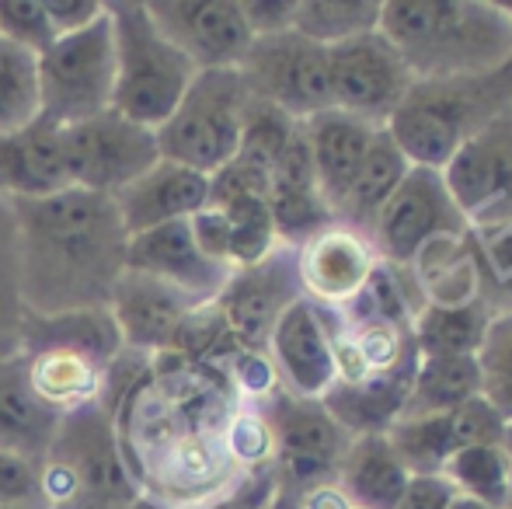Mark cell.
Returning a JSON list of instances; mask_svg holds the SVG:
<instances>
[{"label": "cell", "mask_w": 512, "mask_h": 509, "mask_svg": "<svg viewBox=\"0 0 512 509\" xmlns=\"http://www.w3.org/2000/svg\"><path fill=\"white\" fill-rule=\"evenodd\" d=\"M297 509H352V503H349V496L342 492V485L324 482V485H314V489L300 492Z\"/></svg>", "instance_id": "45"}, {"label": "cell", "mask_w": 512, "mask_h": 509, "mask_svg": "<svg viewBox=\"0 0 512 509\" xmlns=\"http://www.w3.org/2000/svg\"><path fill=\"white\" fill-rule=\"evenodd\" d=\"M276 475L272 468H262V471H248L241 475L227 492L220 496L206 499V503H196V506H185V509H265L276 496Z\"/></svg>", "instance_id": "40"}, {"label": "cell", "mask_w": 512, "mask_h": 509, "mask_svg": "<svg viewBox=\"0 0 512 509\" xmlns=\"http://www.w3.org/2000/svg\"><path fill=\"white\" fill-rule=\"evenodd\" d=\"M408 468L398 461L384 433L356 436L338 468V485L359 509H394L408 489Z\"/></svg>", "instance_id": "26"}, {"label": "cell", "mask_w": 512, "mask_h": 509, "mask_svg": "<svg viewBox=\"0 0 512 509\" xmlns=\"http://www.w3.org/2000/svg\"><path fill=\"white\" fill-rule=\"evenodd\" d=\"M248 109L251 91L241 70H199L171 119L157 129V150L164 161L213 178L241 147Z\"/></svg>", "instance_id": "6"}, {"label": "cell", "mask_w": 512, "mask_h": 509, "mask_svg": "<svg viewBox=\"0 0 512 509\" xmlns=\"http://www.w3.org/2000/svg\"><path fill=\"white\" fill-rule=\"evenodd\" d=\"M495 311L485 300L471 304H422L411 318V342L422 360L436 356H478Z\"/></svg>", "instance_id": "29"}, {"label": "cell", "mask_w": 512, "mask_h": 509, "mask_svg": "<svg viewBox=\"0 0 512 509\" xmlns=\"http://www.w3.org/2000/svg\"><path fill=\"white\" fill-rule=\"evenodd\" d=\"M28 349H67V353H77L108 370L119 360L122 339L108 307L67 314H28L21 353H28Z\"/></svg>", "instance_id": "25"}, {"label": "cell", "mask_w": 512, "mask_h": 509, "mask_svg": "<svg viewBox=\"0 0 512 509\" xmlns=\"http://www.w3.org/2000/svg\"><path fill=\"white\" fill-rule=\"evenodd\" d=\"M467 231H471V224L453 203L443 171L411 164V171L401 178L394 196L387 199L373 227L366 231V241L384 265L411 269V262L425 245L439 238H464Z\"/></svg>", "instance_id": "9"}, {"label": "cell", "mask_w": 512, "mask_h": 509, "mask_svg": "<svg viewBox=\"0 0 512 509\" xmlns=\"http://www.w3.org/2000/svg\"><path fill=\"white\" fill-rule=\"evenodd\" d=\"M380 7L384 0H300L293 32L324 49H335L349 39L377 32Z\"/></svg>", "instance_id": "33"}, {"label": "cell", "mask_w": 512, "mask_h": 509, "mask_svg": "<svg viewBox=\"0 0 512 509\" xmlns=\"http://www.w3.org/2000/svg\"><path fill=\"white\" fill-rule=\"evenodd\" d=\"M502 450H506L512 461V422H506V429H502Z\"/></svg>", "instance_id": "49"}, {"label": "cell", "mask_w": 512, "mask_h": 509, "mask_svg": "<svg viewBox=\"0 0 512 509\" xmlns=\"http://www.w3.org/2000/svg\"><path fill=\"white\" fill-rule=\"evenodd\" d=\"M453 496L457 489L443 475H411L394 509H450Z\"/></svg>", "instance_id": "43"}, {"label": "cell", "mask_w": 512, "mask_h": 509, "mask_svg": "<svg viewBox=\"0 0 512 509\" xmlns=\"http://www.w3.org/2000/svg\"><path fill=\"white\" fill-rule=\"evenodd\" d=\"M506 509H512V503H509V506H506Z\"/></svg>", "instance_id": "51"}, {"label": "cell", "mask_w": 512, "mask_h": 509, "mask_svg": "<svg viewBox=\"0 0 512 509\" xmlns=\"http://www.w3.org/2000/svg\"><path fill=\"white\" fill-rule=\"evenodd\" d=\"M265 199H269V213H272V224H276L279 245L297 248L304 245L310 234L335 224V213L324 203L321 185H317L304 123H297L286 150L279 154L269 178V196Z\"/></svg>", "instance_id": "20"}, {"label": "cell", "mask_w": 512, "mask_h": 509, "mask_svg": "<svg viewBox=\"0 0 512 509\" xmlns=\"http://www.w3.org/2000/svg\"><path fill=\"white\" fill-rule=\"evenodd\" d=\"M450 509H495V506H488V503H478V499H471V496H453V503H450Z\"/></svg>", "instance_id": "47"}, {"label": "cell", "mask_w": 512, "mask_h": 509, "mask_svg": "<svg viewBox=\"0 0 512 509\" xmlns=\"http://www.w3.org/2000/svg\"><path fill=\"white\" fill-rule=\"evenodd\" d=\"M108 18L115 35L112 109L143 129H161L196 81V63L161 35L147 0H112Z\"/></svg>", "instance_id": "5"}, {"label": "cell", "mask_w": 512, "mask_h": 509, "mask_svg": "<svg viewBox=\"0 0 512 509\" xmlns=\"http://www.w3.org/2000/svg\"><path fill=\"white\" fill-rule=\"evenodd\" d=\"M42 119L39 56L0 39V140Z\"/></svg>", "instance_id": "34"}, {"label": "cell", "mask_w": 512, "mask_h": 509, "mask_svg": "<svg viewBox=\"0 0 512 509\" xmlns=\"http://www.w3.org/2000/svg\"><path fill=\"white\" fill-rule=\"evenodd\" d=\"M474 398H481L478 356H436V360H422V356H418L408 401L398 419L446 415Z\"/></svg>", "instance_id": "30"}, {"label": "cell", "mask_w": 512, "mask_h": 509, "mask_svg": "<svg viewBox=\"0 0 512 509\" xmlns=\"http://www.w3.org/2000/svg\"><path fill=\"white\" fill-rule=\"evenodd\" d=\"M60 419L63 415L35 394L25 356L18 353L11 360H0V454L21 457L39 468L60 429Z\"/></svg>", "instance_id": "24"}, {"label": "cell", "mask_w": 512, "mask_h": 509, "mask_svg": "<svg viewBox=\"0 0 512 509\" xmlns=\"http://www.w3.org/2000/svg\"><path fill=\"white\" fill-rule=\"evenodd\" d=\"M384 126H373L366 119L352 116L342 109H328L321 116L307 119L304 133L310 143V161H314V175L321 185L324 203L331 206V213L338 210V203L349 192L356 171L363 168V157L370 150L373 136Z\"/></svg>", "instance_id": "23"}, {"label": "cell", "mask_w": 512, "mask_h": 509, "mask_svg": "<svg viewBox=\"0 0 512 509\" xmlns=\"http://www.w3.org/2000/svg\"><path fill=\"white\" fill-rule=\"evenodd\" d=\"M304 297L297 276V248L276 245L262 262L230 272L216 297V314L227 328L234 349H265L276 321Z\"/></svg>", "instance_id": "12"}, {"label": "cell", "mask_w": 512, "mask_h": 509, "mask_svg": "<svg viewBox=\"0 0 512 509\" xmlns=\"http://www.w3.org/2000/svg\"><path fill=\"white\" fill-rule=\"evenodd\" d=\"M237 70H241L251 98L286 112L297 123L335 109L328 49L304 39L300 32L255 39Z\"/></svg>", "instance_id": "10"}, {"label": "cell", "mask_w": 512, "mask_h": 509, "mask_svg": "<svg viewBox=\"0 0 512 509\" xmlns=\"http://www.w3.org/2000/svg\"><path fill=\"white\" fill-rule=\"evenodd\" d=\"M21 245V290L28 314L108 307L126 272L129 234L112 196L63 189L11 199Z\"/></svg>", "instance_id": "1"}, {"label": "cell", "mask_w": 512, "mask_h": 509, "mask_svg": "<svg viewBox=\"0 0 512 509\" xmlns=\"http://www.w3.org/2000/svg\"><path fill=\"white\" fill-rule=\"evenodd\" d=\"M467 224L481 265V297L495 314H506L512 311V192Z\"/></svg>", "instance_id": "31"}, {"label": "cell", "mask_w": 512, "mask_h": 509, "mask_svg": "<svg viewBox=\"0 0 512 509\" xmlns=\"http://www.w3.org/2000/svg\"><path fill=\"white\" fill-rule=\"evenodd\" d=\"M126 269L161 279L164 286L189 297L196 307L216 304L230 272H234L230 265L216 262L199 248L189 220H175V224L133 234L126 248Z\"/></svg>", "instance_id": "15"}, {"label": "cell", "mask_w": 512, "mask_h": 509, "mask_svg": "<svg viewBox=\"0 0 512 509\" xmlns=\"http://www.w3.org/2000/svg\"><path fill=\"white\" fill-rule=\"evenodd\" d=\"M439 475L460 492L478 503L506 509L512 503V461L502 443H474L464 447L443 464Z\"/></svg>", "instance_id": "32"}, {"label": "cell", "mask_w": 512, "mask_h": 509, "mask_svg": "<svg viewBox=\"0 0 512 509\" xmlns=\"http://www.w3.org/2000/svg\"><path fill=\"white\" fill-rule=\"evenodd\" d=\"M481 398L499 412L502 422H512V311L488 321L485 342L478 349Z\"/></svg>", "instance_id": "37"}, {"label": "cell", "mask_w": 512, "mask_h": 509, "mask_svg": "<svg viewBox=\"0 0 512 509\" xmlns=\"http://www.w3.org/2000/svg\"><path fill=\"white\" fill-rule=\"evenodd\" d=\"M28 307L21 290V245L11 196L0 192V360L21 353Z\"/></svg>", "instance_id": "35"}, {"label": "cell", "mask_w": 512, "mask_h": 509, "mask_svg": "<svg viewBox=\"0 0 512 509\" xmlns=\"http://www.w3.org/2000/svg\"><path fill=\"white\" fill-rule=\"evenodd\" d=\"M115 210L122 217L126 234H143L154 227L192 220L199 210L209 206V178L175 161H157L147 175L112 196Z\"/></svg>", "instance_id": "21"}, {"label": "cell", "mask_w": 512, "mask_h": 509, "mask_svg": "<svg viewBox=\"0 0 512 509\" xmlns=\"http://www.w3.org/2000/svg\"><path fill=\"white\" fill-rule=\"evenodd\" d=\"M129 509H168V506L157 503V499H150V496H140V499H136V503L129 506Z\"/></svg>", "instance_id": "48"}, {"label": "cell", "mask_w": 512, "mask_h": 509, "mask_svg": "<svg viewBox=\"0 0 512 509\" xmlns=\"http://www.w3.org/2000/svg\"><path fill=\"white\" fill-rule=\"evenodd\" d=\"M21 356H25L28 381H32L35 394L53 412L70 415L88 405H98L105 381V370L98 363L67 353V349H28Z\"/></svg>", "instance_id": "28"}, {"label": "cell", "mask_w": 512, "mask_h": 509, "mask_svg": "<svg viewBox=\"0 0 512 509\" xmlns=\"http://www.w3.org/2000/svg\"><path fill=\"white\" fill-rule=\"evenodd\" d=\"M380 35L415 81L488 77L512 67V4L499 0H384Z\"/></svg>", "instance_id": "2"}, {"label": "cell", "mask_w": 512, "mask_h": 509, "mask_svg": "<svg viewBox=\"0 0 512 509\" xmlns=\"http://www.w3.org/2000/svg\"><path fill=\"white\" fill-rule=\"evenodd\" d=\"M502 429L506 422L499 419V412L485 398H474L446 415L398 419L384 436L408 475H439L457 450L474 443H502Z\"/></svg>", "instance_id": "16"}, {"label": "cell", "mask_w": 512, "mask_h": 509, "mask_svg": "<svg viewBox=\"0 0 512 509\" xmlns=\"http://www.w3.org/2000/svg\"><path fill=\"white\" fill-rule=\"evenodd\" d=\"M0 506L39 509V475H35V464L11 454H0Z\"/></svg>", "instance_id": "41"}, {"label": "cell", "mask_w": 512, "mask_h": 509, "mask_svg": "<svg viewBox=\"0 0 512 509\" xmlns=\"http://www.w3.org/2000/svg\"><path fill=\"white\" fill-rule=\"evenodd\" d=\"M223 443H227L230 461L241 468V475L272 468L276 440H272V429L265 415L258 412V405H248V401L237 405V412L230 415L227 429H223Z\"/></svg>", "instance_id": "38"}, {"label": "cell", "mask_w": 512, "mask_h": 509, "mask_svg": "<svg viewBox=\"0 0 512 509\" xmlns=\"http://www.w3.org/2000/svg\"><path fill=\"white\" fill-rule=\"evenodd\" d=\"M70 185L63 129L39 119L21 133L0 140V192L11 199L56 196Z\"/></svg>", "instance_id": "22"}, {"label": "cell", "mask_w": 512, "mask_h": 509, "mask_svg": "<svg viewBox=\"0 0 512 509\" xmlns=\"http://www.w3.org/2000/svg\"><path fill=\"white\" fill-rule=\"evenodd\" d=\"M0 39L42 56L56 42L46 0H0Z\"/></svg>", "instance_id": "39"}, {"label": "cell", "mask_w": 512, "mask_h": 509, "mask_svg": "<svg viewBox=\"0 0 512 509\" xmlns=\"http://www.w3.org/2000/svg\"><path fill=\"white\" fill-rule=\"evenodd\" d=\"M300 0H241L244 21H248L255 39H269V35L293 32V18H297Z\"/></svg>", "instance_id": "42"}, {"label": "cell", "mask_w": 512, "mask_h": 509, "mask_svg": "<svg viewBox=\"0 0 512 509\" xmlns=\"http://www.w3.org/2000/svg\"><path fill=\"white\" fill-rule=\"evenodd\" d=\"M328 70L335 109L352 112L373 126H387L415 84L405 60L380 35V28L328 49Z\"/></svg>", "instance_id": "13"}, {"label": "cell", "mask_w": 512, "mask_h": 509, "mask_svg": "<svg viewBox=\"0 0 512 509\" xmlns=\"http://www.w3.org/2000/svg\"><path fill=\"white\" fill-rule=\"evenodd\" d=\"M216 210L227 217L230 265H234V269L262 262V258L279 245L276 224H272V213H269V199L265 196L230 199V203H220Z\"/></svg>", "instance_id": "36"}, {"label": "cell", "mask_w": 512, "mask_h": 509, "mask_svg": "<svg viewBox=\"0 0 512 509\" xmlns=\"http://www.w3.org/2000/svg\"><path fill=\"white\" fill-rule=\"evenodd\" d=\"M509 109L512 67L488 77L415 81L384 129L408 157V164L443 171L474 133H481Z\"/></svg>", "instance_id": "4"}, {"label": "cell", "mask_w": 512, "mask_h": 509, "mask_svg": "<svg viewBox=\"0 0 512 509\" xmlns=\"http://www.w3.org/2000/svg\"><path fill=\"white\" fill-rule=\"evenodd\" d=\"M0 509H35V506H0Z\"/></svg>", "instance_id": "50"}, {"label": "cell", "mask_w": 512, "mask_h": 509, "mask_svg": "<svg viewBox=\"0 0 512 509\" xmlns=\"http://www.w3.org/2000/svg\"><path fill=\"white\" fill-rule=\"evenodd\" d=\"M255 405L265 415L272 440H276L272 475H276L279 489L300 496L314 485L338 482V468H342L356 436L345 433L321 401L293 398L283 387H276Z\"/></svg>", "instance_id": "8"}, {"label": "cell", "mask_w": 512, "mask_h": 509, "mask_svg": "<svg viewBox=\"0 0 512 509\" xmlns=\"http://www.w3.org/2000/svg\"><path fill=\"white\" fill-rule=\"evenodd\" d=\"M42 119L53 126H74L112 109L115 95V35L105 14L74 35H60L39 56Z\"/></svg>", "instance_id": "7"}, {"label": "cell", "mask_w": 512, "mask_h": 509, "mask_svg": "<svg viewBox=\"0 0 512 509\" xmlns=\"http://www.w3.org/2000/svg\"><path fill=\"white\" fill-rule=\"evenodd\" d=\"M265 356H269L276 381L286 394L321 401L328 387L338 381L335 356H331L328 311L300 297L276 321L269 342H265Z\"/></svg>", "instance_id": "17"}, {"label": "cell", "mask_w": 512, "mask_h": 509, "mask_svg": "<svg viewBox=\"0 0 512 509\" xmlns=\"http://www.w3.org/2000/svg\"><path fill=\"white\" fill-rule=\"evenodd\" d=\"M265 509H297V496L286 489H276V496H272V503Z\"/></svg>", "instance_id": "46"}, {"label": "cell", "mask_w": 512, "mask_h": 509, "mask_svg": "<svg viewBox=\"0 0 512 509\" xmlns=\"http://www.w3.org/2000/svg\"><path fill=\"white\" fill-rule=\"evenodd\" d=\"M147 11L164 39L182 49L196 70L241 67L255 42L241 0H147Z\"/></svg>", "instance_id": "14"}, {"label": "cell", "mask_w": 512, "mask_h": 509, "mask_svg": "<svg viewBox=\"0 0 512 509\" xmlns=\"http://www.w3.org/2000/svg\"><path fill=\"white\" fill-rule=\"evenodd\" d=\"M46 14L53 21L56 39H60V35H74L81 28L95 25L105 14V4L102 0H46Z\"/></svg>", "instance_id": "44"}, {"label": "cell", "mask_w": 512, "mask_h": 509, "mask_svg": "<svg viewBox=\"0 0 512 509\" xmlns=\"http://www.w3.org/2000/svg\"><path fill=\"white\" fill-rule=\"evenodd\" d=\"M408 171H411L408 157L401 154V147L391 140V133H387V129H380V133L373 136L370 150H366L363 168L356 171L349 192H345V199L338 203L335 224L366 234L373 227V220H377V213L384 210V203L394 196V189H398L401 178H405Z\"/></svg>", "instance_id": "27"}, {"label": "cell", "mask_w": 512, "mask_h": 509, "mask_svg": "<svg viewBox=\"0 0 512 509\" xmlns=\"http://www.w3.org/2000/svg\"><path fill=\"white\" fill-rule=\"evenodd\" d=\"M192 311H199V307L189 297L164 286L161 279L140 276L129 269L122 272L119 286L108 300V314L119 328L122 349H133L143 356L171 353Z\"/></svg>", "instance_id": "19"}, {"label": "cell", "mask_w": 512, "mask_h": 509, "mask_svg": "<svg viewBox=\"0 0 512 509\" xmlns=\"http://www.w3.org/2000/svg\"><path fill=\"white\" fill-rule=\"evenodd\" d=\"M352 509H359V506H352Z\"/></svg>", "instance_id": "52"}, {"label": "cell", "mask_w": 512, "mask_h": 509, "mask_svg": "<svg viewBox=\"0 0 512 509\" xmlns=\"http://www.w3.org/2000/svg\"><path fill=\"white\" fill-rule=\"evenodd\" d=\"M377 265L380 258L366 241V234L342 224L324 227V231L310 234L304 245H297L300 290L310 304L331 307V311L349 307L366 290Z\"/></svg>", "instance_id": "18"}, {"label": "cell", "mask_w": 512, "mask_h": 509, "mask_svg": "<svg viewBox=\"0 0 512 509\" xmlns=\"http://www.w3.org/2000/svg\"><path fill=\"white\" fill-rule=\"evenodd\" d=\"M60 129L74 189L115 196L161 161L154 129L136 126L133 119L119 116L115 109Z\"/></svg>", "instance_id": "11"}, {"label": "cell", "mask_w": 512, "mask_h": 509, "mask_svg": "<svg viewBox=\"0 0 512 509\" xmlns=\"http://www.w3.org/2000/svg\"><path fill=\"white\" fill-rule=\"evenodd\" d=\"M35 475L39 509H129L143 496L102 405L63 415Z\"/></svg>", "instance_id": "3"}]
</instances>
